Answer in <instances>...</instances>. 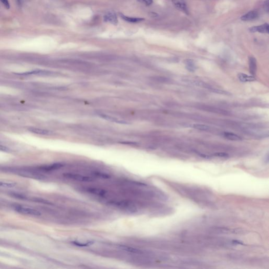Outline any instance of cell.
I'll return each instance as SVG.
<instances>
[{"label": "cell", "mask_w": 269, "mask_h": 269, "mask_svg": "<svg viewBox=\"0 0 269 269\" xmlns=\"http://www.w3.org/2000/svg\"><path fill=\"white\" fill-rule=\"evenodd\" d=\"M94 242L92 241H89L88 242H81L80 241H72V244H73L75 246H77V247H88V246L92 245Z\"/></svg>", "instance_id": "cell-22"}, {"label": "cell", "mask_w": 269, "mask_h": 269, "mask_svg": "<svg viewBox=\"0 0 269 269\" xmlns=\"http://www.w3.org/2000/svg\"><path fill=\"white\" fill-rule=\"evenodd\" d=\"M100 116L102 117L103 118L106 119L107 120H111V122H116V123H126L125 122H123V121H122V120H118V119H117V118H114V117L109 116H108V115H106L101 114L100 115Z\"/></svg>", "instance_id": "cell-24"}, {"label": "cell", "mask_w": 269, "mask_h": 269, "mask_svg": "<svg viewBox=\"0 0 269 269\" xmlns=\"http://www.w3.org/2000/svg\"><path fill=\"white\" fill-rule=\"evenodd\" d=\"M0 150L1 151H7L9 150V149L7 147H6V146L0 145Z\"/></svg>", "instance_id": "cell-30"}, {"label": "cell", "mask_w": 269, "mask_h": 269, "mask_svg": "<svg viewBox=\"0 0 269 269\" xmlns=\"http://www.w3.org/2000/svg\"><path fill=\"white\" fill-rule=\"evenodd\" d=\"M175 5L177 9H178L179 10L184 12L185 13H188L187 7L185 3H184L183 2H177L176 3H175Z\"/></svg>", "instance_id": "cell-21"}, {"label": "cell", "mask_w": 269, "mask_h": 269, "mask_svg": "<svg viewBox=\"0 0 269 269\" xmlns=\"http://www.w3.org/2000/svg\"><path fill=\"white\" fill-rule=\"evenodd\" d=\"M1 1L2 2L3 4L7 9H9L10 5V3L8 0H1Z\"/></svg>", "instance_id": "cell-29"}, {"label": "cell", "mask_w": 269, "mask_h": 269, "mask_svg": "<svg viewBox=\"0 0 269 269\" xmlns=\"http://www.w3.org/2000/svg\"><path fill=\"white\" fill-rule=\"evenodd\" d=\"M186 82H188L190 84H193V85L197 86L204 88H207L209 90H211L213 88L211 87V86L208 83H206L205 82H202V81H200V80H188Z\"/></svg>", "instance_id": "cell-15"}, {"label": "cell", "mask_w": 269, "mask_h": 269, "mask_svg": "<svg viewBox=\"0 0 269 269\" xmlns=\"http://www.w3.org/2000/svg\"><path fill=\"white\" fill-rule=\"evenodd\" d=\"M81 190L88 194L99 198H105L108 195V191L105 189L95 187H83L81 188Z\"/></svg>", "instance_id": "cell-3"}, {"label": "cell", "mask_w": 269, "mask_h": 269, "mask_svg": "<svg viewBox=\"0 0 269 269\" xmlns=\"http://www.w3.org/2000/svg\"><path fill=\"white\" fill-rule=\"evenodd\" d=\"M91 174L93 177L99 178L100 179H109L111 178V176L107 173L101 172L99 171H94L91 172Z\"/></svg>", "instance_id": "cell-17"}, {"label": "cell", "mask_w": 269, "mask_h": 269, "mask_svg": "<svg viewBox=\"0 0 269 269\" xmlns=\"http://www.w3.org/2000/svg\"><path fill=\"white\" fill-rule=\"evenodd\" d=\"M104 20L105 22H109L114 25H117L118 24V18H117L116 15L113 12H108L104 16Z\"/></svg>", "instance_id": "cell-11"}, {"label": "cell", "mask_w": 269, "mask_h": 269, "mask_svg": "<svg viewBox=\"0 0 269 269\" xmlns=\"http://www.w3.org/2000/svg\"><path fill=\"white\" fill-rule=\"evenodd\" d=\"M29 131L31 133H34L39 134H50V131L45 129L37 128H29Z\"/></svg>", "instance_id": "cell-19"}, {"label": "cell", "mask_w": 269, "mask_h": 269, "mask_svg": "<svg viewBox=\"0 0 269 269\" xmlns=\"http://www.w3.org/2000/svg\"><path fill=\"white\" fill-rule=\"evenodd\" d=\"M249 69L252 76H255L257 71V62L255 57H250L249 58Z\"/></svg>", "instance_id": "cell-10"}, {"label": "cell", "mask_w": 269, "mask_h": 269, "mask_svg": "<svg viewBox=\"0 0 269 269\" xmlns=\"http://www.w3.org/2000/svg\"><path fill=\"white\" fill-rule=\"evenodd\" d=\"M259 17V13L256 11H250L241 18V20L244 21H250L255 20Z\"/></svg>", "instance_id": "cell-12"}, {"label": "cell", "mask_w": 269, "mask_h": 269, "mask_svg": "<svg viewBox=\"0 0 269 269\" xmlns=\"http://www.w3.org/2000/svg\"><path fill=\"white\" fill-rule=\"evenodd\" d=\"M117 248L124 252L129 253L131 254H134V255H144L150 254V253L146 252L141 249H137L131 246L124 245V244H118L117 245Z\"/></svg>", "instance_id": "cell-6"}, {"label": "cell", "mask_w": 269, "mask_h": 269, "mask_svg": "<svg viewBox=\"0 0 269 269\" xmlns=\"http://www.w3.org/2000/svg\"><path fill=\"white\" fill-rule=\"evenodd\" d=\"M196 153L197 155H198L199 156L201 157L202 158H205V159H211V156H210V155H206L205 154L200 153V152H198V151H196Z\"/></svg>", "instance_id": "cell-27"}, {"label": "cell", "mask_w": 269, "mask_h": 269, "mask_svg": "<svg viewBox=\"0 0 269 269\" xmlns=\"http://www.w3.org/2000/svg\"><path fill=\"white\" fill-rule=\"evenodd\" d=\"M109 206L119 209L120 210L134 212L137 211L136 205L133 202L126 199H111L107 201Z\"/></svg>", "instance_id": "cell-2"}, {"label": "cell", "mask_w": 269, "mask_h": 269, "mask_svg": "<svg viewBox=\"0 0 269 269\" xmlns=\"http://www.w3.org/2000/svg\"><path fill=\"white\" fill-rule=\"evenodd\" d=\"M138 2L144 3L146 5V6H150L151 4L153 3V0H137Z\"/></svg>", "instance_id": "cell-28"}, {"label": "cell", "mask_w": 269, "mask_h": 269, "mask_svg": "<svg viewBox=\"0 0 269 269\" xmlns=\"http://www.w3.org/2000/svg\"><path fill=\"white\" fill-rule=\"evenodd\" d=\"M170 185L180 195L190 199L199 205L210 208L215 207V204L211 200L212 193L207 189L197 187H187L173 183Z\"/></svg>", "instance_id": "cell-1"}, {"label": "cell", "mask_w": 269, "mask_h": 269, "mask_svg": "<svg viewBox=\"0 0 269 269\" xmlns=\"http://www.w3.org/2000/svg\"><path fill=\"white\" fill-rule=\"evenodd\" d=\"M269 24L267 23H264L260 25L253 26L249 29V31L252 33L259 32V33L269 34Z\"/></svg>", "instance_id": "cell-9"}, {"label": "cell", "mask_w": 269, "mask_h": 269, "mask_svg": "<svg viewBox=\"0 0 269 269\" xmlns=\"http://www.w3.org/2000/svg\"><path fill=\"white\" fill-rule=\"evenodd\" d=\"M64 164L60 162L54 163V164L48 165H44L41 166L39 167V169L41 171H45V172H49V171H54L58 169H60L63 167Z\"/></svg>", "instance_id": "cell-8"}, {"label": "cell", "mask_w": 269, "mask_h": 269, "mask_svg": "<svg viewBox=\"0 0 269 269\" xmlns=\"http://www.w3.org/2000/svg\"><path fill=\"white\" fill-rule=\"evenodd\" d=\"M222 136L227 139L228 140H232V141H241L242 140V138L238 134H235V133L228 132V131H224L222 133Z\"/></svg>", "instance_id": "cell-13"}, {"label": "cell", "mask_w": 269, "mask_h": 269, "mask_svg": "<svg viewBox=\"0 0 269 269\" xmlns=\"http://www.w3.org/2000/svg\"><path fill=\"white\" fill-rule=\"evenodd\" d=\"M238 78L239 80H240V82L242 83H247V82H252L253 81H255L256 80V79L255 78V76H252V75H248L244 74L243 73H239L238 75Z\"/></svg>", "instance_id": "cell-14"}, {"label": "cell", "mask_w": 269, "mask_h": 269, "mask_svg": "<svg viewBox=\"0 0 269 269\" xmlns=\"http://www.w3.org/2000/svg\"><path fill=\"white\" fill-rule=\"evenodd\" d=\"M63 176L68 179L76 181L83 182H89L93 181L94 180V178L93 177L82 175L78 173H65L63 174Z\"/></svg>", "instance_id": "cell-4"}, {"label": "cell", "mask_w": 269, "mask_h": 269, "mask_svg": "<svg viewBox=\"0 0 269 269\" xmlns=\"http://www.w3.org/2000/svg\"><path fill=\"white\" fill-rule=\"evenodd\" d=\"M17 184L15 182L0 181V188H13Z\"/></svg>", "instance_id": "cell-23"}, {"label": "cell", "mask_w": 269, "mask_h": 269, "mask_svg": "<svg viewBox=\"0 0 269 269\" xmlns=\"http://www.w3.org/2000/svg\"><path fill=\"white\" fill-rule=\"evenodd\" d=\"M191 127L194 129L201 131H207L210 129V127L209 126L207 125L201 124H193L191 125Z\"/></svg>", "instance_id": "cell-20"}, {"label": "cell", "mask_w": 269, "mask_h": 269, "mask_svg": "<svg viewBox=\"0 0 269 269\" xmlns=\"http://www.w3.org/2000/svg\"><path fill=\"white\" fill-rule=\"evenodd\" d=\"M212 155V156L220 157V158H228L229 157V154L224 152H216L213 153Z\"/></svg>", "instance_id": "cell-25"}, {"label": "cell", "mask_w": 269, "mask_h": 269, "mask_svg": "<svg viewBox=\"0 0 269 269\" xmlns=\"http://www.w3.org/2000/svg\"><path fill=\"white\" fill-rule=\"evenodd\" d=\"M120 16L121 18H123L124 20L128 22H130V23H139V22L143 21L145 20L143 18H137L127 17V16H126L123 14H120Z\"/></svg>", "instance_id": "cell-18"}, {"label": "cell", "mask_w": 269, "mask_h": 269, "mask_svg": "<svg viewBox=\"0 0 269 269\" xmlns=\"http://www.w3.org/2000/svg\"><path fill=\"white\" fill-rule=\"evenodd\" d=\"M15 210L24 215H31V216H41L40 211L37 210L36 209H32L30 208L25 207L21 205H17L15 207Z\"/></svg>", "instance_id": "cell-7"}, {"label": "cell", "mask_w": 269, "mask_h": 269, "mask_svg": "<svg viewBox=\"0 0 269 269\" xmlns=\"http://www.w3.org/2000/svg\"><path fill=\"white\" fill-rule=\"evenodd\" d=\"M243 230L240 229H229L227 227H215L211 228L209 229V232L216 235L221 234H228V233H234L239 234L242 232Z\"/></svg>", "instance_id": "cell-5"}, {"label": "cell", "mask_w": 269, "mask_h": 269, "mask_svg": "<svg viewBox=\"0 0 269 269\" xmlns=\"http://www.w3.org/2000/svg\"><path fill=\"white\" fill-rule=\"evenodd\" d=\"M185 64L186 69L190 72H195L197 68L195 62H193V60H190V59L186 60H185Z\"/></svg>", "instance_id": "cell-16"}, {"label": "cell", "mask_w": 269, "mask_h": 269, "mask_svg": "<svg viewBox=\"0 0 269 269\" xmlns=\"http://www.w3.org/2000/svg\"><path fill=\"white\" fill-rule=\"evenodd\" d=\"M264 11H266L267 13H269V0H266L263 3V5Z\"/></svg>", "instance_id": "cell-26"}]
</instances>
